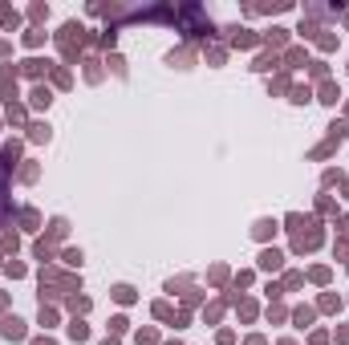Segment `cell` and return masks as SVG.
Instances as JSON below:
<instances>
[{
    "label": "cell",
    "instance_id": "6da1fadb",
    "mask_svg": "<svg viewBox=\"0 0 349 345\" xmlns=\"http://www.w3.org/2000/svg\"><path fill=\"white\" fill-rule=\"evenodd\" d=\"M4 337H24V325H20L16 317H8V321H4Z\"/></svg>",
    "mask_w": 349,
    "mask_h": 345
},
{
    "label": "cell",
    "instance_id": "7a4b0ae2",
    "mask_svg": "<svg viewBox=\"0 0 349 345\" xmlns=\"http://www.w3.org/2000/svg\"><path fill=\"white\" fill-rule=\"evenodd\" d=\"M49 102H53V98H49V89L37 85V89H33V106H49Z\"/></svg>",
    "mask_w": 349,
    "mask_h": 345
},
{
    "label": "cell",
    "instance_id": "3957f363",
    "mask_svg": "<svg viewBox=\"0 0 349 345\" xmlns=\"http://www.w3.org/2000/svg\"><path fill=\"white\" fill-rule=\"evenodd\" d=\"M69 337H73V341H85V337H89V329H85L81 321H73V325H69Z\"/></svg>",
    "mask_w": 349,
    "mask_h": 345
},
{
    "label": "cell",
    "instance_id": "277c9868",
    "mask_svg": "<svg viewBox=\"0 0 349 345\" xmlns=\"http://www.w3.org/2000/svg\"><path fill=\"white\" fill-rule=\"evenodd\" d=\"M260 264H264V268H280V252H264Z\"/></svg>",
    "mask_w": 349,
    "mask_h": 345
},
{
    "label": "cell",
    "instance_id": "5b68a950",
    "mask_svg": "<svg viewBox=\"0 0 349 345\" xmlns=\"http://www.w3.org/2000/svg\"><path fill=\"white\" fill-rule=\"evenodd\" d=\"M41 65H45V61H24V73H28V77H37V73H41Z\"/></svg>",
    "mask_w": 349,
    "mask_h": 345
},
{
    "label": "cell",
    "instance_id": "8992f818",
    "mask_svg": "<svg viewBox=\"0 0 349 345\" xmlns=\"http://www.w3.org/2000/svg\"><path fill=\"white\" fill-rule=\"evenodd\" d=\"M37 345H53V341H37Z\"/></svg>",
    "mask_w": 349,
    "mask_h": 345
}]
</instances>
